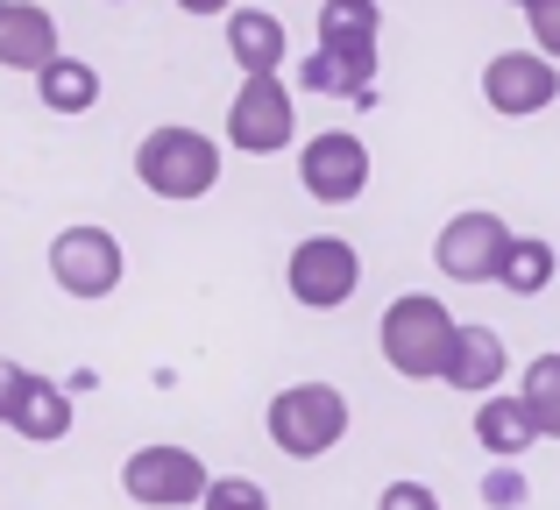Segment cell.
Returning a JSON list of instances; mask_svg holds the SVG:
<instances>
[{
    "mask_svg": "<svg viewBox=\"0 0 560 510\" xmlns=\"http://www.w3.org/2000/svg\"><path fill=\"white\" fill-rule=\"evenodd\" d=\"M136 178L150 199H171V206H191L220 185V142L206 128H185V121H164L136 142Z\"/></svg>",
    "mask_w": 560,
    "mask_h": 510,
    "instance_id": "6da1fadb",
    "label": "cell"
},
{
    "mask_svg": "<svg viewBox=\"0 0 560 510\" xmlns=\"http://www.w3.org/2000/svg\"><path fill=\"white\" fill-rule=\"evenodd\" d=\"M454 312L433 298V290H405V298H390L383 305V327H376V341H383V361H390L405 383H440V369H447V355H454Z\"/></svg>",
    "mask_w": 560,
    "mask_h": 510,
    "instance_id": "7a4b0ae2",
    "label": "cell"
},
{
    "mask_svg": "<svg viewBox=\"0 0 560 510\" xmlns=\"http://www.w3.org/2000/svg\"><path fill=\"white\" fill-rule=\"evenodd\" d=\"M262 432H270L277 454L291 461H319L348 440V390L334 383H284L262 412Z\"/></svg>",
    "mask_w": 560,
    "mask_h": 510,
    "instance_id": "3957f363",
    "label": "cell"
},
{
    "mask_svg": "<svg viewBox=\"0 0 560 510\" xmlns=\"http://www.w3.org/2000/svg\"><path fill=\"white\" fill-rule=\"evenodd\" d=\"M206 489H213V469H206V454H191V447H136V454L121 461V497L142 503V510H199Z\"/></svg>",
    "mask_w": 560,
    "mask_h": 510,
    "instance_id": "277c9868",
    "label": "cell"
},
{
    "mask_svg": "<svg viewBox=\"0 0 560 510\" xmlns=\"http://www.w3.org/2000/svg\"><path fill=\"white\" fill-rule=\"evenodd\" d=\"M128 276V256H121V235L114 227H57L50 235V284L79 305H100L114 298Z\"/></svg>",
    "mask_w": 560,
    "mask_h": 510,
    "instance_id": "5b68a950",
    "label": "cell"
},
{
    "mask_svg": "<svg viewBox=\"0 0 560 510\" xmlns=\"http://www.w3.org/2000/svg\"><path fill=\"white\" fill-rule=\"evenodd\" d=\"M511 241H518V235H511L504 213H490V206H462L447 227H440L433 262H440V276H447V284H497V276H504Z\"/></svg>",
    "mask_w": 560,
    "mask_h": 510,
    "instance_id": "8992f818",
    "label": "cell"
},
{
    "mask_svg": "<svg viewBox=\"0 0 560 510\" xmlns=\"http://www.w3.org/2000/svg\"><path fill=\"white\" fill-rule=\"evenodd\" d=\"M284 284H291V298H299L305 312H341V305L362 290L355 241H341V235H305L299 249H291V262H284Z\"/></svg>",
    "mask_w": 560,
    "mask_h": 510,
    "instance_id": "52a82bcc",
    "label": "cell"
},
{
    "mask_svg": "<svg viewBox=\"0 0 560 510\" xmlns=\"http://www.w3.org/2000/svg\"><path fill=\"white\" fill-rule=\"evenodd\" d=\"M299 135V99L284 79H242L228 107V150L234 156H277Z\"/></svg>",
    "mask_w": 560,
    "mask_h": 510,
    "instance_id": "ba28073f",
    "label": "cell"
},
{
    "mask_svg": "<svg viewBox=\"0 0 560 510\" xmlns=\"http://www.w3.org/2000/svg\"><path fill=\"white\" fill-rule=\"evenodd\" d=\"M299 185L319 206H355L370 192V142L348 135V128H319L299 142Z\"/></svg>",
    "mask_w": 560,
    "mask_h": 510,
    "instance_id": "9c48e42d",
    "label": "cell"
},
{
    "mask_svg": "<svg viewBox=\"0 0 560 510\" xmlns=\"http://www.w3.org/2000/svg\"><path fill=\"white\" fill-rule=\"evenodd\" d=\"M482 99L504 121H533V114H547L560 99V64H547L539 50H497L482 64Z\"/></svg>",
    "mask_w": 560,
    "mask_h": 510,
    "instance_id": "30bf717a",
    "label": "cell"
},
{
    "mask_svg": "<svg viewBox=\"0 0 560 510\" xmlns=\"http://www.w3.org/2000/svg\"><path fill=\"white\" fill-rule=\"evenodd\" d=\"M511 376V347H504V333L497 327H462L454 333V355H447V369H440V383L454 390V398H497V383Z\"/></svg>",
    "mask_w": 560,
    "mask_h": 510,
    "instance_id": "8fae6325",
    "label": "cell"
},
{
    "mask_svg": "<svg viewBox=\"0 0 560 510\" xmlns=\"http://www.w3.org/2000/svg\"><path fill=\"white\" fill-rule=\"evenodd\" d=\"M57 57H65L57 14L36 8V0H0V71H28V79H36Z\"/></svg>",
    "mask_w": 560,
    "mask_h": 510,
    "instance_id": "7c38bea8",
    "label": "cell"
},
{
    "mask_svg": "<svg viewBox=\"0 0 560 510\" xmlns=\"http://www.w3.org/2000/svg\"><path fill=\"white\" fill-rule=\"evenodd\" d=\"M228 57L242 64V79H284L291 64V28L270 8H234L228 14Z\"/></svg>",
    "mask_w": 560,
    "mask_h": 510,
    "instance_id": "4fadbf2b",
    "label": "cell"
},
{
    "mask_svg": "<svg viewBox=\"0 0 560 510\" xmlns=\"http://www.w3.org/2000/svg\"><path fill=\"white\" fill-rule=\"evenodd\" d=\"M71 426H79V412H71L65 383H50V376H36V369H28L22 398H14V412H8V432H22V440L50 447V440H65Z\"/></svg>",
    "mask_w": 560,
    "mask_h": 510,
    "instance_id": "5bb4252c",
    "label": "cell"
},
{
    "mask_svg": "<svg viewBox=\"0 0 560 510\" xmlns=\"http://www.w3.org/2000/svg\"><path fill=\"white\" fill-rule=\"evenodd\" d=\"M476 447L518 469V454H533V447H539L533 412H525L518 398H482V404H476Z\"/></svg>",
    "mask_w": 560,
    "mask_h": 510,
    "instance_id": "9a60e30c",
    "label": "cell"
},
{
    "mask_svg": "<svg viewBox=\"0 0 560 510\" xmlns=\"http://www.w3.org/2000/svg\"><path fill=\"white\" fill-rule=\"evenodd\" d=\"M291 85L299 93H370L376 85V50H355V57H341V50H313V57H299V71H291Z\"/></svg>",
    "mask_w": 560,
    "mask_h": 510,
    "instance_id": "2e32d148",
    "label": "cell"
},
{
    "mask_svg": "<svg viewBox=\"0 0 560 510\" xmlns=\"http://www.w3.org/2000/svg\"><path fill=\"white\" fill-rule=\"evenodd\" d=\"M376 28H383V8L376 0H319V50H376Z\"/></svg>",
    "mask_w": 560,
    "mask_h": 510,
    "instance_id": "e0dca14e",
    "label": "cell"
},
{
    "mask_svg": "<svg viewBox=\"0 0 560 510\" xmlns=\"http://www.w3.org/2000/svg\"><path fill=\"white\" fill-rule=\"evenodd\" d=\"M36 99L50 114H93L100 107V71L85 57H57V64L36 71Z\"/></svg>",
    "mask_w": 560,
    "mask_h": 510,
    "instance_id": "ac0fdd59",
    "label": "cell"
},
{
    "mask_svg": "<svg viewBox=\"0 0 560 510\" xmlns=\"http://www.w3.org/2000/svg\"><path fill=\"white\" fill-rule=\"evenodd\" d=\"M560 276V256H553V241H539V235H518L511 241V256H504V276L497 284L511 290V298H539Z\"/></svg>",
    "mask_w": 560,
    "mask_h": 510,
    "instance_id": "d6986e66",
    "label": "cell"
},
{
    "mask_svg": "<svg viewBox=\"0 0 560 510\" xmlns=\"http://www.w3.org/2000/svg\"><path fill=\"white\" fill-rule=\"evenodd\" d=\"M518 404L533 412L539 440H560V355H533L518 376Z\"/></svg>",
    "mask_w": 560,
    "mask_h": 510,
    "instance_id": "ffe728a7",
    "label": "cell"
},
{
    "mask_svg": "<svg viewBox=\"0 0 560 510\" xmlns=\"http://www.w3.org/2000/svg\"><path fill=\"white\" fill-rule=\"evenodd\" d=\"M199 510H270V489H262L256 475H213V489H206Z\"/></svg>",
    "mask_w": 560,
    "mask_h": 510,
    "instance_id": "44dd1931",
    "label": "cell"
},
{
    "mask_svg": "<svg viewBox=\"0 0 560 510\" xmlns=\"http://www.w3.org/2000/svg\"><path fill=\"white\" fill-rule=\"evenodd\" d=\"M525 497H533V483H525V469H511V461H497V469L482 475V503L490 510H525Z\"/></svg>",
    "mask_w": 560,
    "mask_h": 510,
    "instance_id": "7402d4cb",
    "label": "cell"
},
{
    "mask_svg": "<svg viewBox=\"0 0 560 510\" xmlns=\"http://www.w3.org/2000/svg\"><path fill=\"white\" fill-rule=\"evenodd\" d=\"M525 22H533V50L547 57V64H560V0H533Z\"/></svg>",
    "mask_w": 560,
    "mask_h": 510,
    "instance_id": "603a6c76",
    "label": "cell"
},
{
    "mask_svg": "<svg viewBox=\"0 0 560 510\" xmlns=\"http://www.w3.org/2000/svg\"><path fill=\"white\" fill-rule=\"evenodd\" d=\"M376 510H440V489L433 483H383V497H376Z\"/></svg>",
    "mask_w": 560,
    "mask_h": 510,
    "instance_id": "cb8c5ba5",
    "label": "cell"
},
{
    "mask_svg": "<svg viewBox=\"0 0 560 510\" xmlns=\"http://www.w3.org/2000/svg\"><path fill=\"white\" fill-rule=\"evenodd\" d=\"M22 383H28V369L0 355V426H8V412H14V398H22Z\"/></svg>",
    "mask_w": 560,
    "mask_h": 510,
    "instance_id": "d4e9b609",
    "label": "cell"
},
{
    "mask_svg": "<svg viewBox=\"0 0 560 510\" xmlns=\"http://www.w3.org/2000/svg\"><path fill=\"white\" fill-rule=\"evenodd\" d=\"M178 8H185V14H199V22H206V14H234V0H178Z\"/></svg>",
    "mask_w": 560,
    "mask_h": 510,
    "instance_id": "484cf974",
    "label": "cell"
},
{
    "mask_svg": "<svg viewBox=\"0 0 560 510\" xmlns=\"http://www.w3.org/2000/svg\"><path fill=\"white\" fill-rule=\"evenodd\" d=\"M504 8H533V0H504Z\"/></svg>",
    "mask_w": 560,
    "mask_h": 510,
    "instance_id": "4316f807",
    "label": "cell"
},
{
    "mask_svg": "<svg viewBox=\"0 0 560 510\" xmlns=\"http://www.w3.org/2000/svg\"><path fill=\"white\" fill-rule=\"evenodd\" d=\"M114 8H121V0H114Z\"/></svg>",
    "mask_w": 560,
    "mask_h": 510,
    "instance_id": "83f0119b",
    "label": "cell"
}]
</instances>
